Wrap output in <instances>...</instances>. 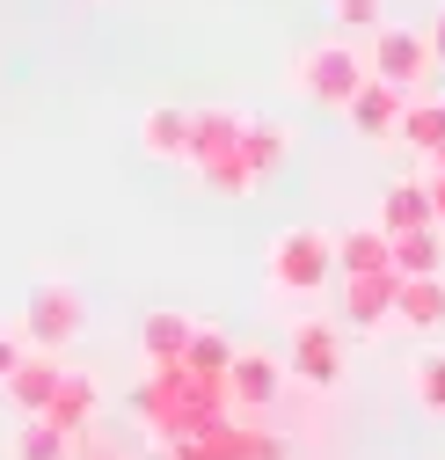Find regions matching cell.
I'll return each instance as SVG.
<instances>
[{"label": "cell", "instance_id": "cell-10", "mask_svg": "<svg viewBox=\"0 0 445 460\" xmlns=\"http://www.w3.org/2000/svg\"><path fill=\"white\" fill-rule=\"evenodd\" d=\"M395 293H402V278L395 270H372V278H344V329L372 336L395 322Z\"/></svg>", "mask_w": 445, "mask_h": 460}, {"label": "cell", "instance_id": "cell-9", "mask_svg": "<svg viewBox=\"0 0 445 460\" xmlns=\"http://www.w3.org/2000/svg\"><path fill=\"white\" fill-rule=\"evenodd\" d=\"M227 394H234V417H263V410H277V394H285V366L270 351H241L234 373H227Z\"/></svg>", "mask_w": 445, "mask_h": 460}, {"label": "cell", "instance_id": "cell-8", "mask_svg": "<svg viewBox=\"0 0 445 460\" xmlns=\"http://www.w3.org/2000/svg\"><path fill=\"white\" fill-rule=\"evenodd\" d=\"M241 139H249V110H234V102L190 110V168H197V176H205V168H219V161H234Z\"/></svg>", "mask_w": 445, "mask_h": 460}, {"label": "cell", "instance_id": "cell-6", "mask_svg": "<svg viewBox=\"0 0 445 460\" xmlns=\"http://www.w3.org/2000/svg\"><path fill=\"white\" fill-rule=\"evenodd\" d=\"M169 460H292V446L277 438V431H263V424L227 417V424H212V431L169 446Z\"/></svg>", "mask_w": 445, "mask_h": 460}, {"label": "cell", "instance_id": "cell-19", "mask_svg": "<svg viewBox=\"0 0 445 460\" xmlns=\"http://www.w3.org/2000/svg\"><path fill=\"white\" fill-rule=\"evenodd\" d=\"M395 139L409 146V154H438L445 146V95H409V110H402V125H395Z\"/></svg>", "mask_w": 445, "mask_h": 460}, {"label": "cell", "instance_id": "cell-11", "mask_svg": "<svg viewBox=\"0 0 445 460\" xmlns=\"http://www.w3.org/2000/svg\"><path fill=\"white\" fill-rule=\"evenodd\" d=\"M190 336H197V322H190V314H176V307H153V314L139 322V358H146V373H169V366H183V358H190Z\"/></svg>", "mask_w": 445, "mask_h": 460}, {"label": "cell", "instance_id": "cell-24", "mask_svg": "<svg viewBox=\"0 0 445 460\" xmlns=\"http://www.w3.org/2000/svg\"><path fill=\"white\" fill-rule=\"evenodd\" d=\"M409 387H416V410L423 417H445V351H423L409 366Z\"/></svg>", "mask_w": 445, "mask_h": 460}, {"label": "cell", "instance_id": "cell-12", "mask_svg": "<svg viewBox=\"0 0 445 460\" xmlns=\"http://www.w3.org/2000/svg\"><path fill=\"white\" fill-rule=\"evenodd\" d=\"M59 380H66V366H59V358H51V351H30L0 394H8L22 417H44V410H51V394H59Z\"/></svg>", "mask_w": 445, "mask_h": 460}, {"label": "cell", "instance_id": "cell-30", "mask_svg": "<svg viewBox=\"0 0 445 460\" xmlns=\"http://www.w3.org/2000/svg\"><path fill=\"white\" fill-rule=\"evenodd\" d=\"M423 37H431V51H438V59H445V8H438V15L423 22Z\"/></svg>", "mask_w": 445, "mask_h": 460}, {"label": "cell", "instance_id": "cell-22", "mask_svg": "<svg viewBox=\"0 0 445 460\" xmlns=\"http://www.w3.org/2000/svg\"><path fill=\"white\" fill-rule=\"evenodd\" d=\"M395 242V278H438L445 270V226H423V234H387Z\"/></svg>", "mask_w": 445, "mask_h": 460}, {"label": "cell", "instance_id": "cell-17", "mask_svg": "<svg viewBox=\"0 0 445 460\" xmlns=\"http://www.w3.org/2000/svg\"><path fill=\"white\" fill-rule=\"evenodd\" d=\"M95 410H102V387H95L88 373H66V380H59V394H51V410H44V417L59 424L66 438H88V424H95Z\"/></svg>", "mask_w": 445, "mask_h": 460}, {"label": "cell", "instance_id": "cell-28", "mask_svg": "<svg viewBox=\"0 0 445 460\" xmlns=\"http://www.w3.org/2000/svg\"><path fill=\"white\" fill-rule=\"evenodd\" d=\"M423 190H431V219L445 226V176H438V168H423Z\"/></svg>", "mask_w": 445, "mask_h": 460}, {"label": "cell", "instance_id": "cell-4", "mask_svg": "<svg viewBox=\"0 0 445 460\" xmlns=\"http://www.w3.org/2000/svg\"><path fill=\"white\" fill-rule=\"evenodd\" d=\"M81 329H88V300L74 293L66 278H37L30 300H22V336H30V351H51V358H59Z\"/></svg>", "mask_w": 445, "mask_h": 460}, {"label": "cell", "instance_id": "cell-26", "mask_svg": "<svg viewBox=\"0 0 445 460\" xmlns=\"http://www.w3.org/2000/svg\"><path fill=\"white\" fill-rule=\"evenodd\" d=\"M197 183H205V190H219V198H256V190H263V183L249 176V161H241V154H234V161H219V168H205Z\"/></svg>", "mask_w": 445, "mask_h": 460}, {"label": "cell", "instance_id": "cell-29", "mask_svg": "<svg viewBox=\"0 0 445 460\" xmlns=\"http://www.w3.org/2000/svg\"><path fill=\"white\" fill-rule=\"evenodd\" d=\"M81 460H125V453H118V446H102V438L88 431V438H81Z\"/></svg>", "mask_w": 445, "mask_h": 460}, {"label": "cell", "instance_id": "cell-25", "mask_svg": "<svg viewBox=\"0 0 445 460\" xmlns=\"http://www.w3.org/2000/svg\"><path fill=\"white\" fill-rule=\"evenodd\" d=\"M328 15L351 37H372V30H387V0H328Z\"/></svg>", "mask_w": 445, "mask_h": 460}, {"label": "cell", "instance_id": "cell-27", "mask_svg": "<svg viewBox=\"0 0 445 460\" xmlns=\"http://www.w3.org/2000/svg\"><path fill=\"white\" fill-rule=\"evenodd\" d=\"M30 358V336H22V322H0V387L15 380V366Z\"/></svg>", "mask_w": 445, "mask_h": 460}, {"label": "cell", "instance_id": "cell-16", "mask_svg": "<svg viewBox=\"0 0 445 460\" xmlns=\"http://www.w3.org/2000/svg\"><path fill=\"white\" fill-rule=\"evenodd\" d=\"M372 226H380V234H423V226H438V219H431V190H423V176H409V183L387 190Z\"/></svg>", "mask_w": 445, "mask_h": 460}, {"label": "cell", "instance_id": "cell-5", "mask_svg": "<svg viewBox=\"0 0 445 460\" xmlns=\"http://www.w3.org/2000/svg\"><path fill=\"white\" fill-rule=\"evenodd\" d=\"M365 66H372V81H387V88L423 95V81H431V66H438V51H431V37H423V30L387 22V30H372V37H365Z\"/></svg>", "mask_w": 445, "mask_h": 460}, {"label": "cell", "instance_id": "cell-18", "mask_svg": "<svg viewBox=\"0 0 445 460\" xmlns=\"http://www.w3.org/2000/svg\"><path fill=\"white\" fill-rule=\"evenodd\" d=\"M395 322L431 336L445 329V278H402V293H395Z\"/></svg>", "mask_w": 445, "mask_h": 460}, {"label": "cell", "instance_id": "cell-2", "mask_svg": "<svg viewBox=\"0 0 445 460\" xmlns=\"http://www.w3.org/2000/svg\"><path fill=\"white\" fill-rule=\"evenodd\" d=\"M365 81H372L365 51H358V44H344V37H321V44H307L300 59H292V88H300L314 110H351Z\"/></svg>", "mask_w": 445, "mask_h": 460}, {"label": "cell", "instance_id": "cell-1", "mask_svg": "<svg viewBox=\"0 0 445 460\" xmlns=\"http://www.w3.org/2000/svg\"><path fill=\"white\" fill-rule=\"evenodd\" d=\"M132 417L161 438V446H183L212 424H227L234 417V394L227 380H197L190 366H169V373H146L139 394H132Z\"/></svg>", "mask_w": 445, "mask_h": 460}, {"label": "cell", "instance_id": "cell-31", "mask_svg": "<svg viewBox=\"0 0 445 460\" xmlns=\"http://www.w3.org/2000/svg\"><path fill=\"white\" fill-rule=\"evenodd\" d=\"M423 168H438V176H445V146H438V154H431V161H423Z\"/></svg>", "mask_w": 445, "mask_h": 460}, {"label": "cell", "instance_id": "cell-7", "mask_svg": "<svg viewBox=\"0 0 445 460\" xmlns=\"http://www.w3.org/2000/svg\"><path fill=\"white\" fill-rule=\"evenodd\" d=\"M285 373L307 380V387H344V373H351L344 329L336 322H300L292 329V351H285Z\"/></svg>", "mask_w": 445, "mask_h": 460}, {"label": "cell", "instance_id": "cell-3", "mask_svg": "<svg viewBox=\"0 0 445 460\" xmlns=\"http://www.w3.org/2000/svg\"><path fill=\"white\" fill-rule=\"evenodd\" d=\"M336 278V234H321V226H285V234L270 242V285L277 293H321V285Z\"/></svg>", "mask_w": 445, "mask_h": 460}, {"label": "cell", "instance_id": "cell-14", "mask_svg": "<svg viewBox=\"0 0 445 460\" xmlns=\"http://www.w3.org/2000/svg\"><path fill=\"white\" fill-rule=\"evenodd\" d=\"M372 270H395V242L380 226H344L336 234V278H372Z\"/></svg>", "mask_w": 445, "mask_h": 460}, {"label": "cell", "instance_id": "cell-15", "mask_svg": "<svg viewBox=\"0 0 445 460\" xmlns=\"http://www.w3.org/2000/svg\"><path fill=\"white\" fill-rule=\"evenodd\" d=\"M402 110H409V95H402V88H387V81H365V88H358V102L344 110V118H351L365 139H395Z\"/></svg>", "mask_w": 445, "mask_h": 460}, {"label": "cell", "instance_id": "cell-20", "mask_svg": "<svg viewBox=\"0 0 445 460\" xmlns=\"http://www.w3.org/2000/svg\"><path fill=\"white\" fill-rule=\"evenodd\" d=\"M241 161H249V176H256V183H270V176H285V161H292V132H285V125H263V118H249Z\"/></svg>", "mask_w": 445, "mask_h": 460}, {"label": "cell", "instance_id": "cell-23", "mask_svg": "<svg viewBox=\"0 0 445 460\" xmlns=\"http://www.w3.org/2000/svg\"><path fill=\"white\" fill-rule=\"evenodd\" d=\"M234 358H241L234 343L219 336V329H205V322H197V336H190V358H183V366H190L197 380H227V373H234Z\"/></svg>", "mask_w": 445, "mask_h": 460}, {"label": "cell", "instance_id": "cell-13", "mask_svg": "<svg viewBox=\"0 0 445 460\" xmlns=\"http://www.w3.org/2000/svg\"><path fill=\"white\" fill-rule=\"evenodd\" d=\"M139 146H146L153 161H183V168H190V110L153 102L146 118H139Z\"/></svg>", "mask_w": 445, "mask_h": 460}, {"label": "cell", "instance_id": "cell-21", "mask_svg": "<svg viewBox=\"0 0 445 460\" xmlns=\"http://www.w3.org/2000/svg\"><path fill=\"white\" fill-rule=\"evenodd\" d=\"M8 460H81V438H66L51 417H22V431L8 438Z\"/></svg>", "mask_w": 445, "mask_h": 460}]
</instances>
